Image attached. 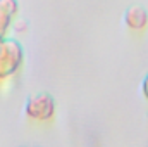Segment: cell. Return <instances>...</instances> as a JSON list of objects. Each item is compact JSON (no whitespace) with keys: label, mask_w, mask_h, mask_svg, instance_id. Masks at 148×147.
Wrapping results in <instances>:
<instances>
[{"label":"cell","mask_w":148,"mask_h":147,"mask_svg":"<svg viewBox=\"0 0 148 147\" xmlns=\"http://www.w3.org/2000/svg\"><path fill=\"white\" fill-rule=\"evenodd\" d=\"M16 12H17L16 0H0V37L9 30Z\"/></svg>","instance_id":"cell-3"},{"label":"cell","mask_w":148,"mask_h":147,"mask_svg":"<svg viewBox=\"0 0 148 147\" xmlns=\"http://www.w3.org/2000/svg\"><path fill=\"white\" fill-rule=\"evenodd\" d=\"M26 116L31 121L47 123L55 116V102L48 94H36L26 102Z\"/></svg>","instance_id":"cell-1"},{"label":"cell","mask_w":148,"mask_h":147,"mask_svg":"<svg viewBox=\"0 0 148 147\" xmlns=\"http://www.w3.org/2000/svg\"><path fill=\"white\" fill-rule=\"evenodd\" d=\"M141 94H143L145 101L148 102V73H147V76L143 78V81H141Z\"/></svg>","instance_id":"cell-4"},{"label":"cell","mask_w":148,"mask_h":147,"mask_svg":"<svg viewBox=\"0 0 148 147\" xmlns=\"http://www.w3.org/2000/svg\"><path fill=\"white\" fill-rule=\"evenodd\" d=\"M16 26V31H24V30H28V24L26 23H17V24H14Z\"/></svg>","instance_id":"cell-5"},{"label":"cell","mask_w":148,"mask_h":147,"mask_svg":"<svg viewBox=\"0 0 148 147\" xmlns=\"http://www.w3.org/2000/svg\"><path fill=\"white\" fill-rule=\"evenodd\" d=\"M124 24L133 33H143L148 28V10L141 5H131L124 12Z\"/></svg>","instance_id":"cell-2"}]
</instances>
